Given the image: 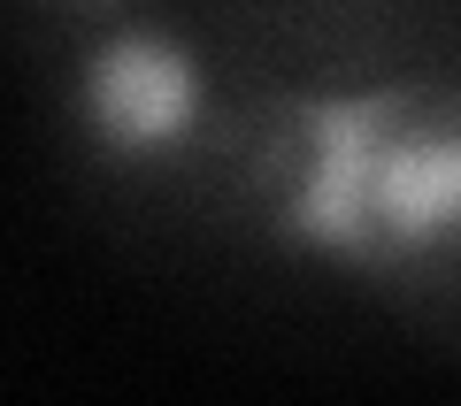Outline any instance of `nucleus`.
I'll return each mask as SVG.
<instances>
[{
  "label": "nucleus",
  "instance_id": "obj_1",
  "mask_svg": "<svg viewBox=\"0 0 461 406\" xmlns=\"http://www.w3.org/2000/svg\"><path fill=\"white\" fill-rule=\"evenodd\" d=\"M239 277L323 284L461 345V54L384 77H269Z\"/></svg>",
  "mask_w": 461,
  "mask_h": 406
},
{
  "label": "nucleus",
  "instance_id": "obj_2",
  "mask_svg": "<svg viewBox=\"0 0 461 406\" xmlns=\"http://www.w3.org/2000/svg\"><path fill=\"white\" fill-rule=\"evenodd\" d=\"M23 77L47 169L93 238L147 269H230L269 69L200 0H139Z\"/></svg>",
  "mask_w": 461,
  "mask_h": 406
},
{
  "label": "nucleus",
  "instance_id": "obj_3",
  "mask_svg": "<svg viewBox=\"0 0 461 406\" xmlns=\"http://www.w3.org/2000/svg\"><path fill=\"white\" fill-rule=\"evenodd\" d=\"M269 77H384L461 54V0H200Z\"/></svg>",
  "mask_w": 461,
  "mask_h": 406
},
{
  "label": "nucleus",
  "instance_id": "obj_4",
  "mask_svg": "<svg viewBox=\"0 0 461 406\" xmlns=\"http://www.w3.org/2000/svg\"><path fill=\"white\" fill-rule=\"evenodd\" d=\"M139 0H0V47L23 69H39L47 54H62L69 39L100 31V23L131 16Z\"/></svg>",
  "mask_w": 461,
  "mask_h": 406
},
{
  "label": "nucleus",
  "instance_id": "obj_5",
  "mask_svg": "<svg viewBox=\"0 0 461 406\" xmlns=\"http://www.w3.org/2000/svg\"><path fill=\"white\" fill-rule=\"evenodd\" d=\"M454 353H461V345H454Z\"/></svg>",
  "mask_w": 461,
  "mask_h": 406
}]
</instances>
